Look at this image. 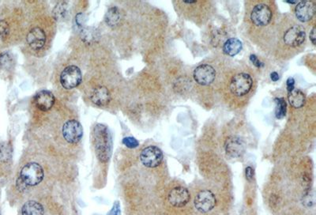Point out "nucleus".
<instances>
[{
  "instance_id": "obj_5",
  "label": "nucleus",
  "mask_w": 316,
  "mask_h": 215,
  "mask_svg": "<svg viewBox=\"0 0 316 215\" xmlns=\"http://www.w3.org/2000/svg\"><path fill=\"white\" fill-rule=\"evenodd\" d=\"M194 204L198 211L208 213L215 207V195L210 190L200 191L195 198Z\"/></svg>"
},
{
  "instance_id": "obj_22",
  "label": "nucleus",
  "mask_w": 316,
  "mask_h": 215,
  "mask_svg": "<svg viewBox=\"0 0 316 215\" xmlns=\"http://www.w3.org/2000/svg\"><path fill=\"white\" fill-rule=\"evenodd\" d=\"M277 104L276 117L282 119L286 113V102L284 98H276L275 99Z\"/></svg>"
},
{
  "instance_id": "obj_3",
  "label": "nucleus",
  "mask_w": 316,
  "mask_h": 215,
  "mask_svg": "<svg viewBox=\"0 0 316 215\" xmlns=\"http://www.w3.org/2000/svg\"><path fill=\"white\" fill-rule=\"evenodd\" d=\"M252 84V79L248 74H237L232 78V81H231V92L238 97L246 95L250 92Z\"/></svg>"
},
{
  "instance_id": "obj_30",
  "label": "nucleus",
  "mask_w": 316,
  "mask_h": 215,
  "mask_svg": "<svg viewBox=\"0 0 316 215\" xmlns=\"http://www.w3.org/2000/svg\"><path fill=\"white\" fill-rule=\"evenodd\" d=\"M294 79H292V78H289L287 80V89L288 91L289 90H292V89H294Z\"/></svg>"
},
{
  "instance_id": "obj_24",
  "label": "nucleus",
  "mask_w": 316,
  "mask_h": 215,
  "mask_svg": "<svg viewBox=\"0 0 316 215\" xmlns=\"http://www.w3.org/2000/svg\"><path fill=\"white\" fill-rule=\"evenodd\" d=\"M303 204L305 205L307 207H311L314 204V192L311 193L306 194L303 198Z\"/></svg>"
},
{
  "instance_id": "obj_15",
  "label": "nucleus",
  "mask_w": 316,
  "mask_h": 215,
  "mask_svg": "<svg viewBox=\"0 0 316 215\" xmlns=\"http://www.w3.org/2000/svg\"><path fill=\"white\" fill-rule=\"evenodd\" d=\"M46 41V35L44 30L40 28L32 29L27 35V42L29 46L34 50H39L44 47Z\"/></svg>"
},
{
  "instance_id": "obj_28",
  "label": "nucleus",
  "mask_w": 316,
  "mask_h": 215,
  "mask_svg": "<svg viewBox=\"0 0 316 215\" xmlns=\"http://www.w3.org/2000/svg\"><path fill=\"white\" fill-rule=\"evenodd\" d=\"M17 188H19V191H23L27 188V184L22 180V179L19 177L18 180H17Z\"/></svg>"
},
{
  "instance_id": "obj_7",
  "label": "nucleus",
  "mask_w": 316,
  "mask_h": 215,
  "mask_svg": "<svg viewBox=\"0 0 316 215\" xmlns=\"http://www.w3.org/2000/svg\"><path fill=\"white\" fill-rule=\"evenodd\" d=\"M272 11L264 4L256 5L250 13V20L256 26H266L272 19Z\"/></svg>"
},
{
  "instance_id": "obj_9",
  "label": "nucleus",
  "mask_w": 316,
  "mask_h": 215,
  "mask_svg": "<svg viewBox=\"0 0 316 215\" xmlns=\"http://www.w3.org/2000/svg\"><path fill=\"white\" fill-rule=\"evenodd\" d=\"M83 127L77 120H69L64 123L62 127V135L67 142L77 144L83 137Z\"/></svg>"
},
{
  "instance_id": "obj_32",
  "label": "nucleus",
  "mask_w": 316,
  "mask_h": 215,
  "mask_svg": "<svg viewBox=\"0 0 316 215\" xmlns=\"http://www.w3.org/2000/svg\"><path fill=\"white\" fill-rule=\"evenodd\" d=\"M310 40H311V43L313 45H315V28H313L311 33H310Z\"/></svg>"
},
{
  "instance_id": "obj_25",
  "label": "nucleus",
  "mask_w": 316,
  "mask_h": 215,
  "mask_svg": "<svg viewBox=\"0 0 316 215\" xmlns=\"http://www.w3.org/2000/svg\"><path fill=\"white\" fill-rule=\"evenodd\" d=\"M122 142L127 147L131 148V149L139 147V142L133 137H127V138H123Z\"/></svg>"
},
{
  "instance_id": "obj_21",
  "label": "nucleus",
  "mask_w": 316,
  "mask_h": 215,
  "mask_svg": "<svg viewBox=\"0 0 316 215\" xmlns=\"http://www.w3.org/2000/svg\"><path fill=\"white\" fill-rule=\"evenodd\" d=\"M12 155V148L8 142L0 144V162H8Z\"/></svg>"
},
{
  "instance_id": "obj_29",
  "label": "nucleus",
  "mask_w": 316,
  "mask_h": 215,
  "mask_svg": "<svg viewBox=\"0 0 316 215\" xmlns=\"http://www.w3.org/2000/svg\"><path fill=\"white\" fill-rule=\"evenodd\" d=\"M253 176H254V170H253L252 168L247 167L246 169V177H247V180H252Z\"/></svg>"
},
{
  "instance_id": "obj_35",
  "label": "nucleus",
  "mask_w": 316,
  "mask_h": 215,
  "mask_svg": "<svg viewBox=\"0 0 316 215\" xmlns=\"http://www.w3.org/2000/svg\"><path fill=\"white\" fill-rule=\"evenodd\" d=\"M0 215H1V214H0Z\"/></svg>"
},
{
  "instance_id": "obj_18",
  "label": "nucleus",
  "mask_w": 316,
  "mask_h": 215,
  "mask_svg": "<svg viewBox=\"0 0 316 215\" xmlns=\"http://www.w3.org/2000/svg\"><path fill=\"white\" fill-rule=\"evenodd\" d=\"M243 45L241 41L237 38H229L223 45L224 53L229 56L237 55L241 51Z\"/></svg>"
},
{
  "instance_id": "obj_31",
  "label": "nucleus",
  "mask_w": 316,
  "mask_h": 215,
  "mask_svg": "<svg viewBox=\"0 0 316 215\" xmlns=\"http://www.w3.org/2000/svg\"><path fill=\"white\" fill-rule=\"evenodd\" d=\"M250 60L254 63L256 66H262V63H260V60H259L258 58L256 57V55H251L250 56Z\"/></svg>"
},
{
  "instance_id": "obj_10",
  "label": "nucleus",
  "mask_w": 316,
  "mask_h": 215,
  "mask_svg": "<svg viewBox=\"0 0 316 215\" xmlns=\"http://www.w3.org/2000/svg\"><path fill=\"white\" fill-rule=\"evenodd\" d=\"M193 76L196 83L202 86H208L215 79V69L209 64H201L195 69Z\"/></svg>"
},
{
  "instance_id": "obj_1",
  "label": "nucleus",
  "mask_w": 316,
  "mask_h": 215,
  "mask_svg": "<svg viewBox=\"0 0 316 215\" xmlns=\"http://www.w3.org/2000/svg\"><path fill=\"white\" fill-rule=\"evenodd\" d=\"M93 142L99 160L106 162L112 156V139L109 130L104 124H97L93 131Z\"/></svg>"
},
{
  "instance_id": "obj_11",
  "label": "nucleus",
  "mask_w": 316,
  "mask_h": 215,
  "mask_svg": "<svg viewBox=\"0 0 316 215\" xmlns=\"http://www.w3.org/2000/svg\"><path fill=\"white\" fill-rule=\"evenodd\" d=\"M168 199L169 203L174 207H183L190 202V192L183 187H176L169 192Z\"/></svg>"
},
{
  "instance_id": "obj_2",
  "label": "nucleus",
  "mask_w": 316,
  "mask_h": 215,
  "mask_svg": "<svg viewBox=\"0 0 316 215\" xmlns=\"http://www.w3.org/2000/svg\"><path fill=\"white\" fill-rule=\"evenodd\" d=\"M44 177V171L39 164L31 162L22 168L20 178L27 185L35 186L40 184Z\"/></svg>"
},
{
  "instance_id": "obj_20",
  "label": "nucleus",
  "mask_w": 316,
  "mask_h": 215,
  "mask_svg": "<svg viewBox=\"0 0 316 215\" xmlns=\"http://www.w3.org/2000/svg\"><path fill=\"white\" fill-rule=\"evenodd\" d=\"M120 12L116 8H110L105 15V21L110 26H115L120 22Z\"/></svg>"
},
{
  "instance_id": "obj_4",
  "label": "nucleus",
  "mask_w": 316,
  "mask_h": 215,
  "mask_svg": "<svg viewBox=\"0 0 316 215\" xmlns=\"http://www.w3.org/2000/svg\"><path fill=\"white\" fill-rule=\"evenodd\" d=\"M82 72L78 66H69L62 70L60 76V83L67 90L77 87L82 83Z\"/></svg>"
},
{
  "instance_id": "obj_19",
  "label": "nucleus",
  "mask_w": 316,
  "mask_h": 215,
  "mask_svg": "<svg viewBox=\"0 0 316 215\" xmlns=\"http://www.w3.org/2000/svg\"><path fill=\"white\" fill-rule=\"evenodd\" d=\"M22 215H44V207L36 201H28L22 206Z\"/></svg>"
},
{
  "instance_id": "obj_6",
  "label": "nucleus",
  "mask_w": 316,
  "mask_h": 215,
  "mask_svg": "<svg viewBox=\"0 0 316 215\" xmlns=\"http://www.w3.org/2000/svg\"><path fill=\"white\" fill-rule=\"evenodd\" d=\"M163 153L158 147L150 146L145 148L140 155V160L143 166L148 168H156L161 165L163 161Z\"/></svg>"
},
{
  "instance_id": "obj_14",
  "label": "nucleus",
  "mask_w": 316,
  "mask_h": 215,
  "mask_svg": "<svg viewBox=\"0 0 316 215\" xmlns=\"http://www.w3.org/2000/svg\"><path fill=\"white\" fill-rule=\"evenodd\" d=\"M34 103L40 110L48 111L55 104V98L50 91L41 90L35 95Z\"/></svg>"
},
{
  "instance_id": "obj_17",
  "label": "nucleus",
  "mask_w": 316,
  "mask_h": 215,
  "mask_svg": "<svg viewBox=\"0 0 316 215\" xmlns=\"http://www.w3.org/2000/svg\"><path fill=\"white\" fill-rule=\"evenodd\" d=\"M288 100L291 106L295 109H300L305 105V95L297 89H292L288 93Z\"/></svg>"
},
{
  "instance_id": "obj_23",
  "label": "nucleus",
  "mask_w": 316,
  "mask_h": 215,
  "mask_svg": "<svg viewBox=\"0 0 316 215\" xmlns=\"http://www.w3.org/2000/svg\"><path fill=\"white\" fill-rule=\"evenodd\" d=\"M12 64V58L9 53H4L0 56V66L4 68H8Z\"/></svg>"
},
{
  "instance_id": "obj_12",
  "label": "nucleus",
  "mask_w": 316,
  "mask_h": 215,
  "mask_svg": "<svg viewBox=\"0 0 316 215\" xmlns=\"http://www.w3.org/2000/svg\"><path fill=\"white\" fill-rule=\"evenodd\" d=\"M315 13V6L311 1H301L295 8V15L298 20L302 22H308Z\"/></svg>"
},
{
  "instance_id": "obj_26",
  "label": "nucleus",
  "mask_w": 316,
  "mask_h": 215,
  "mask_svg": "<svg viewBox=\"0 0 316 215\" xmlns=\"http://www.w3.org/2000/svg\"><path fill=\"white\" fill-rule=\"evenodd\" d=\"M9 32V26L5 21H0V39L7 37Z\"/></svg>"
},
{
  "instance_id": "obj_33",
  "label": "nucleus",
  "mask_w": 316,
  "mask_h": 215,
  "mask_svg": "<svg viewBox=\"0 0 316 215\" xmlns=\"http://www.w3.org/2000/svg\"><path fill=\"white\" fill-rule=\"evenodd\" d=\"M271 78L272 79V81L277 82L279 79V76H278V74L277 72H273V73H271Z\"/></svg>"
},
{
  "instance_id": "obj_34",
  "label": "nucleus",
  "mask_w": 316,
  "mask_h": 215,
  "mask_svg": "<svg viewBox=\"0 0 316 215\" xmlns=\"http://www.w3.org/2000/svg\"><path fill=\"white\" fill-rule=\"evenodd\" d=\"M286 2L289 3V4H297V2H296V1H286Z\"/></svg>"
},
{
  "instance_id": "obj_8",
  "label": "nucleus",
  "mask_w": 316,
  "mask_h": 215,
  "mask_svg": "<svg viewBox=\"0 0 316 215\" xmlns=\"http://www.w3.org/2000/svg\"><path fill=\"white\" fill-rule=\"evenodd\" d=\"M306 38L305 30L301 26H292L284 34L283 41L286 45L296 48L304 42Z\"/></svg>"
},
{
  "instance_id": "obj_27",
  "label": "nucleus",
  "mask_w": 316,
  "mask_h": 215,
  "mask_svg": "<svg viewBox=\"0 0 316 215\" xmlns=\"http://www.w3.org/2000/svg\"><path fill=\"white\" fill-rule=\"evenodd\" d=\"M107 215H120V205L119 202H115V204Z\"/></svg>"
},
{
  "instance_id": "obj_16",
  "label": "nucleus",
  "mask_w": 316,
  "mask_h": 215,
  "mask_svg": "<svg viewBox=\"0 0 316 215\" xmlns=\"http://www.w3.org/2000/svg\"><path fill=\"white\" fill-rule=\"evenodd\" d=\"M91 100L93 103L98 106H105L109 103L111 95L106 87H99L92 93Z\"/></svg>"
},
{
  "instance_id": "obj_13",
  "label": "nucleus",
  "mask_w": 316,
  "mask_h": 215,
  "mask_svg": "<svg viewBox=\"0 0 316 215\" xmlns=\"http://www.w3.org/2000/svg\"><path fill=\"white\" fill-rule=\"evenodd\" d=\"M225 150L226 155L230 158H239L244 153V144L238 137L230 136L225 141Z\"/></svg>"
}]
</instances>
